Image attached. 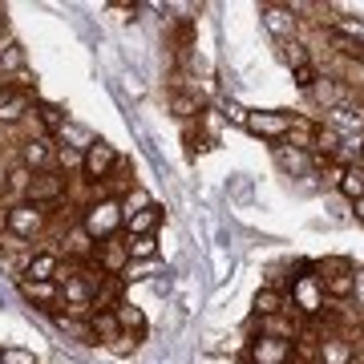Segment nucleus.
<instances>
[{
  "instance_id": "obj_1",
  "label": "nucleus",
  "mask_w": 364,
  "mask_h": 364,
  "mask_svg": "<svg viewBox=\"0 0 364 364\" xmlns=\"http://www.w3.org/2000/svg\"><path fill=\"white\" fill-rule=\"evenodd\" d=\"M287 312L304 316V320H324V287H320V275H316V263H299L296 275H287L284 287Z\"/></svg>"
},
{
  "instance_id": "obj_2",
  "label": "nucleus",
  "mask_w": 364,
  "mask_h": 364,
  "mask_svg": "<svg viewBox=\"0 0 364 364\" xmlns=\"http://www.w3.org/2000/svg\"><path fill=\"white\" fill-rule=\"evenodd\" d=\"M81 231L90 235L93 243H105V239H114L122 227H126V219H122V203H117L114 195H102L93 198V203H85L81 207Z\"/></svg>"
},
{
  "instance_id": "obj_3",
  "label": "nucleus",
  "mask_w": 364,
  "mask_h": 364,
  "mask_svg": "<svg viewBox=\"0 0 364 364\" xmlns=\"http://www.w3.org/2000/svg\"><path fill=\"white\" fill-rule=\"evenodd\" d=\"M296 114H284V109H247V117H243V130L255 134L259 142L267 146H279L287 142V134L296 130Z\"/></svg>"
},
{
  "instance_id": "obj_4",
  "label": "nucleus",
  "mask_w": 364,
  "mask_h": 364,
  "mask_svg": "<svg viewBox=\"0 0 364 364\" xmlns=\"http://www.w3.org/2000/svg\"><path fill=\"white\" fill-rule=\"evenodd\" d=\"M316 275H320V287H324L328 299H352V279H356V263L348 255H332V259L316 263Z\"/></svg>"
},
{
  "instance_id": "obj_5",
  "label": "nucleus",
  "mask_w": 364,
  "mask_h": 364,
  "mask_svg": "<svg viewBox=\"0 0 364 364\" xmlns=\"http://www.w3.org/2000/svg\"><path fill=\"white\" fill-rule=\"evenodd\" d=\"M45 223H49V210L33 207V203H25V198L4 210V231L13 235V239H21V243H28V239H41Z\"/></svg>"
},
{
  "instance_id": "obj_6",
  "label": "nucleus",
  "mask_w": 364,
  "mask_h": 364,
  "mask_svg": "<svg viewBox=\"0 0 364 364\" xmlns=\"http://www.w3.org/2000/svg\"><path fill=\"white\" fill-rule=\"evenodd\" d=\"M117 162H122V154H117L105 138H97V142L81 154V178L90 182V186H105V182H109V174L117 170Z\"/></svg>"
},
{
  "instance_id": "obj_7",
  "label": "nucleus",
  "mask_w": 364,
  "mask_h": 364,
  "mask_svg": "<svg viewBox=\"0 0 364 364\" xmlns=\"http://www.w3.org/2000/svg\"><path fill=\"white\" fill-rule=\"evenodd\" d=\"M65 174H57V170H41V174H33L25 186V203H33V207L41 210H53L57 203H65Z\"/></svg>"
},
{
  "instance_id": "obj_8",
  "label": "nucleus",
  "mask_w": 364,
  "mask_h": 364,
  "mask_svg": "<svg viewBox=\"0 0 364 364\" xmlns=\"http://www.w3.org/2000/svg\"><path fill=\"white\" fill-rule=\"evenodd\" d=\"M352 360H356V344L344 332L316 336V364H352Z\"/></svg>"
},
{
  "instance_id": "obj_9",
  "label": "nucleus",
  "mask_w": 364,
  "mask_h": 364,
  "mask_svg": "<svg viewBox=\"0 0 364 364\" xmlns=\"http://www.w3.org/2000/svg\"><path fill=\"white\" fill-rule=\"evenodd\" d=\"M259 16H263V25H267V33H272L279 45H284V41H296L299 16H296V9H291V4H263Z\"/></svg>"
},
{
  "instance_id": "obj_10",
  "label": "nucleus",
  "mask_w": 364,
  "mask_h": 364,
  "mask_svg": "<svg viewBox=\"0 0 364 364\" xmlns=\"http://www.w3.org/2000/svg\"><path fill=\"white\" fill-rule=\"evenodd\" d=\"M33 97L37 93L13 90V85H0V126H16L33 114Z\"/></svg>"
},
{
  "instance_id": "obj_11",
  "label": "nucleus",
  "mask_w": 364,
  "mask_h": 364,
  "mask_svg": "<svg viewBox=\"0 0 364 364\" xmlns=\"http://www.w3.org/2000/svg\"><path fill=\"white\" fill-rule=\"evenodd\" d=\"M247 364H291V340L255 336L247 344Z\"/></svg>"
},
{
  "instance_id": "obj_12",
  "label": "nucleus",
  "mask_w": 364,
  "mask_h": 364,
  "mask_svg": "<svg viewBox=\"0 0 364 364\" xmlns=\"http://www.w3.org/2000/svg\"><path fill=\"white\" fill-rule=\"evenodd\" d=\"M93 263H97V272L102 275H122L126 267H130V255H126V239H105V243H97V251H93Z\"/></svg>"
},
{
  "instance_id": "obj_13",
  "label": "nucleus",
  "mask_w": 364,
  "mask_h": 364,
  "mask_svg": "<svg viewBox=\"0 0 364 364\" xmlns=\"http://www.w3.org/2000/svg\"><path fill=\"white\" fill-rule=\"evenodd\" d=\"M53 150H57V142H53V138H45V134H37V138H28V142L21 146V166H25L28 174L53 170Z\"/></svg>"
},
{
  "instance_id": "obj_14",
  "label": "nucleus",
  "mask_w": 364,
  "mask_h": 364,
  "mask_svg": "<svg viewBox=\"0 0 364 364\" xmlns=\"http://www.w3.org/2000/svg\"><path fill=\"white\" fill-rule=\"evenodd\" d=\"M57 272H61V255H57V251H37V255H28L25 272L16 275V279H28V284H57Z\"/></svg>"
},
{
  "instance_id": "obj_15",
  "label": "nucleus",
  "mask_w": 364,
  "mask_h": 364,
  "mask_svg": "<svg viewBox=\"0 0 364 364\" xmlns=\"http://www.w3.org/2000/svg\"><path fill=\"white\" fill-rule=\"evenodd\" d=\"M272 158H275V166L284 170V174H291V178H304V174L312 170V154H308V150H299L296 142H291V146H287V142L272 146Z\"/></svg>"
},
{
  "instance_id": "obj_16",
  "label": "nucleus",
  "mask_w": 364,
  "mask_h": 364,
  "mask_svg": "<svg viewBox=\"0 0 364 364\" xmlns=\"http://www.w3.org/2000/svg\"><path fill=\"white\" fill-rule=\"evenodd\" d=\"M33 117H37V126H41V134L45 138H53V134H61L65 130V109L57 102H45V97H33Z\"/></svg>"
},
{
  "instance_id": "obj_17",
  "label": "nucleus",
  "mask_w": 364,
  "mask_h": 364,
  "mask_svg": "<svg viewBox=\"0 0 364 364\" xmlns=\"http://www.w3.org/2000/svg\"><path fill=\"white\" fill-rule=\"evenodd\" d=\"M122 291H126L122 275H102L97 287H93V312H114L117 304H122Z\"/></svg>"
},
{
  "instance_id": "obj_18",
  "label": "nucleus",
  "mask_w": 364,
  "mask_h": 364,
  "mask_svg": "<svg viewBox=\"0 0 364 364\" xmlns=\"http://www.w3.org/2000/svg\"><path fill=\"white\" fill-rule=\"evenodd\" d=\"M259 336H272V340H299V324H296V312H275V316H263L259 320Z\"/></svg>"
},
{
  "instance_id": "obj_19",
  "label": "nucleus",
  "mask_w": 364,
  "mask_h": 364,
  "mask_svg": "<svg viewBox=\"0 0 364 364\" xmlns=\"http://www.w3.org/2000/svg\"><path fill=\"white\" fill-rule=\"evenodd\" d=\"M162 219H166V210L158 207V203H150L146 210H138V215L126 219V231H130V239H134V235H158Z\"/></svg>"
},
{
  "instance_id": "obj_20",
  "label": "nucleus",
  "mask_w": 364,
  "mask_h": 364,
  "mask_svg": "<svg viewBox=\"0 0 364 364\" xmlns=\"http://www.w3.org/2000/svg\"><path fill=\"white\" fill-rule=\"evenodd\" d=\"M114 320H117V328H122L126 336H134V340L146 336V316H142V308H134V304H126V299L114 308Z\"/></svg>"
},
{
  "instance_id": "obj_21",
  "label": "nucleus",
  "mask_w": 364,
  "mask_h": 364,
  "mask_svg": "<svg viewBox=\"0 0 364 364\" xmlns=\"http://www.w3.org/2000/svg\"><path fill=\"white\" fill-rule=\"evenodd\" d=\"M336 191L348 198V203H360V198H364V166H360V162H356V166H344V170H340Z\"/></svg>"
},
{
  "instance_id": "obj_22",
  "label": "nucleus",
  "mask_w": 364,
  "mask_h": 364,
  "mask_svg": "<svg viewBox=\"0 0 364 364\" xmlns=\"http://www.w3.org/2000/svg\"><path fill=\"white\" fill-rule=\"evenodd\" d=\"M275 312H287V299H284V287H259L255 291V320L263 316H275Z\"/></svg>"
},
{
  "instance_id": "obj_23",
  "label": "nucleus",
  "mask_w": 364,
  "mask_h": 364,
  "mask_svg": "<svg viewBox=\"0 0 364 364\" xmlns=\"http://www.w3.org/2000/svg\"><path fill=\"white\" fill-rule=\"evenodd\" d=\"M16 284H21V296L28 304H37V308H53L61 299V287L57 284H28V279H16Z\"/></svg>"
},
{
  "instance_id": "obj_24",
  "label": "nucleus",
  "mask_w": 364,
  "mask_h": 364,
  "mask_svg": "<svg viewBox=\"0 0 364 364\" xmlns=\"http://www.w3.org/2000/svg\"><path fill=\"white\" fill-rule=\"evenodd\" d=\"M126 255H130V263H154L158 235H134V239H126Z\"/></svg>"
},
{
  "instance_id": "obj_25",
  "label": "nucleus",
  "mask_w": 364,
  "mask_h": 364,
  "mask_svg": "<svg viewBox=\"0 0 364 364\" xmlns=\"http://www.w3.org/2000/svg\"><path fill=\"white\" fill-rule=\"evenodd\" d=\"M93 251H97V243H93L81 227H73V231H69V239H65V255L81 259V267H85V263H93Z\"/></svg>"
},
{
  "instance_id": "obj_26",
  "label": "nucleus",
  "mask_w": 364,
  "mask_h": 364,
  "mask_svg": "<svg viewBox=\"0 0 364 364\" xmlns=\"http://www.w3.org/2000/svg\"><path fill=\"white\" fill-rule=\"evenodd\" d=\"M85 324H90V332H93V340H97V344H109V340L122 336V328H117L114 312H93Z\"/></svg>"
},
{
  "instance_id": "obj_27",
  "label": "nucleus",
  "mask_w": 364,
  "mask_h": 364,
  "mask_svg": "<svg viewBox=\"0 0 364 364\" xmlns=\"http://www.w3.org/2000/svg\"><path fill=\"white\" fill-rule=\"evenodd\" d=\"M308 97H312V102H320V105L328 109V114H332L336 105H344V90H340V85H336L332 77H320V81H316V90L308 93Z\"/></svg>"
},
{
  "instance_id": "obj_28",
  "label": "nucleus",
  "mask_w": 364,
  "mask_h": 364,
  "mask_svg": "<svg viewBox=\"0 0 364 364\" xmlns=\"http://www.w3.org/2000/svg\"><path fill=\"white\" fill-rule=\"evenodd\" d=\"M25 69V49L16 45V41H9L4 49H0V77H16Z\"/></svg>"
},
{
  "instance_id": "obj_29",
  "label": "nucleus",
  "mask_w": 364,
  "mask_h": 364,
  "mask_svg": "<svg viewBox=\"0 0 364 364\" xmlns=\"http://www.w3.org/2000/svg\"><path fill=\"white\" fill-rule=\"evenodd\" d=\"M328 33H336V37H344V41L364 45V21H360V16H336V21L328 25Z\"/></svg>"
},
{
  "instance_id": "obj_30",
  "label": "nucleus",
  "mask_w": 364,
  "mask_h": 364,
  "mask_svg": "<svg viewBox=\"0 0 364 364\" xmlns=\"http://www.w3.org/2000/svg\"><path fill=\"white\" fill-rule=\"evenodd\" d=\"M53 170H57V174L81 170V150L77 146H57V150H53Z\"/></svg>"
},
{
  "instance_id": "obj_31",
  "label": "nucleus",
  "mask_w": 364,
  "mask_h": 364,
  "mask_svg": "<svg viewBox=\"0 0 364 364\" xmlns=\"http://www.w3.org/2000/svg\"><path fill=\"white\" fill-rule=\"evenodd\" d=\"M117 203H122V219H130V215H138V210H146V207H150L154 198L146 195L142 186H134L130 195H122V198H117Z\"/></svg>"
},
{
  "instance_id": "obj_32",
  "label": "nucleus",
  "mask_w": 364,
  "mask_h": 364,
  "mask_svg": "<svg viewBox=\"0 0 364 364\" xmlns=\"http://www.w3.org/2000/svg\"><path fill=\"white\" fill-rule=\"evenodd\" d=\"M291 77H296V90H299V93H312V90H316V81L324 77V73H320V69H316L312 61H308V65L291 69Z\"/></svg>"
},
{
  "instance_id": "obj_33",
  "label": "nucleus",
  "mask_w": 364,
  "mask_h": 364,
  "mask_svg": "<svg viewBox=\"0 0 364 364\" xmlns=\"http://www.w3.org/2000/svg\"><path fill=\"white\" fill-rule=\"evenodd\" d=\"M279 57H284L291 69H299V65H308V45L304 41H284V49H279Z\"/></svg>"
},
{
  "instance_id": "obj_34",
  "label": "nucleus",
  "mask_w": 364,
  "mask_h": 364,
  "mask_svg": "<svg viewBox=\"0 0 364 364\" xmlns=\"http://www.w3.org/2000/svg\"><path fill=\"white\" fill-rule=\"evenodd\" d=\"M170 109H174V117H195L198 114V97L195 93H170Z\"/></svg>"
},
{
  "instance_id": "obj_35",
  "label": "nucleus",
  "mask_w": 364,
  "mask_h": 364,
  "mask_svg": "<svg viewBox=\"0 0 364 364\" xmlns=\"http://www.w3.org/2000/svg\"><path fill=\"white\" fill-rule=\"evenodd\" d=\"M328 41H332V49H336L340 57H352V61H364V45H356V41H344V37H336V33H328Z\"/></svg>"
},
{
  "instance_id": "obj_36",
  "label": "nucleus",
  "mask_w": 364,
  "mask_h": 364,
  "mask_svg": "<svg viewBox=\"0 0 364 364\" xmlns=\"http://www.w3.org/2000/svg\"><path fill=\"white\" fill-rule=\"evenodd\" d=\"M105 348H109V352H117V356H130V352L138 348V340H134V336H126V332H122V336H117V340H109Z\"/></svg>"
},
{
  "instance_id": "obj_37",
  "label": "nucleus",
  "mask_w": 364,
  "mask_h": 364,
  "mask_svg": "<svg viewBox=\"0 0 364 364\" xmlns=\"http://www.w3.org/2000/svg\"><path fill=\"white\" fill-rule=\"evenodd\" d=\"M352 299H356V308L364 312V267H356V279H352Z\"/></svg>"
},
{
  "instance_id": "obj_38",
  "label": "nucleus",
  "mask_w": 364,
  "mask_h": 364,
  "mask_svg": "<svg viewBox=\"0 0 364 364\" xmlns=\"http://www.w3.org/2000/svg\"><path fill=\"white\" fill-rule=\"evenodd\" d=\"M4 364H37L28 352H16V348H4Z\"/></svg>"
},
{
  "instance_id": "obj_39",
  "label": "nucleus",
  "mask_w": 364,
  "mask_h": 364,
  "mask_svg": "<svg viewBox=\"0 0 364 364\" xmlns=\"http://www.w3.org/2000/svg\"><path fill=\"white\" fill-rule=\"evenodd\" d=\"M352 215H356V223H364V198L360 203H352Z\"/></svg>"
},
{
  "instance_id": "obj_40",
  "label": "nucleus",
  "mask_w": 364,
  "mask_h": 364,
  "mask_svg": "<svg viewBox=\"0 0 364 364\" xmlns=\"http://www.w3.org/2000/svg\"><path fill=\"white\" fill-rule=\"evenodd\" d=\"M4 191H9V170L0 166V195H4Z\"/></svg>"
},
{
  "instance_id": "obj_41",
  "label": "nucleus",
  "mask_w": 364,
  "mask_h": 364,
  "mask_svg": "<svg viewBox=\"0 0 364 364\" xmlns=\"http://www.w3.org/2000/svg\"><path fill=\"white\" fill-rule=\"evenodd\" d=\"M0 37H4V13H0Z\"/></svg>"
},
{
  "instance_id": "obj_42",
  "label": "nucleus",
  "mask_w": 364,
  "mask_h": 364,
  "mask_svg": "<svg viewBox=\"0 0 364 364\" xmlns=\"http://www.w3.org/2000/svg\"><path fill=\"white\" fill-rule=\"evenodd\" d=\"M360 166H364V138H360Z\"/></svg>"
},
{
  "instance_id": "obj_43",
  "label": "nucleus",
  "mask_w": 364,
  "mask_h": 364,
  "mask_svg": "<svg viewBox=\"0 0 364 364\" xmlns=\"http://www.w3.org/2000/svg\"><path fill=\"white\" fill-rule=\"evenodd\" d=\"M0 364H4V348H0Z\"/></svg>"
},
{
  "instance_id": "obj_44",
  "label": "nucleus",
  "mask_w": 364,
  "mask_h": 364,
  "mask_svg": "<svg viewBox=\"0 0 364 364\" xmlns=\"http://www.w3.org/2000/svg\"><path fill=\"white\" fill-rule=\"evenodd\" d=\"M0 227H4V219H0Z\"/></svg>"
}]
</instances>
